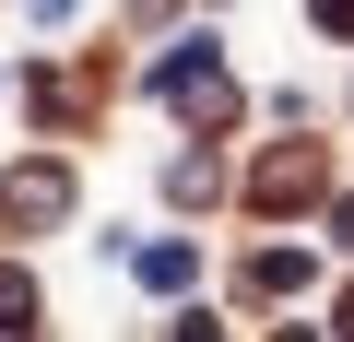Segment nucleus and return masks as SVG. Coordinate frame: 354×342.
Masks as SVG:
<instances>
[{
  "instance_id": "nucleus-1",
  "label": "nucleus",
  "mask_w": 354,
  "mask_h": 342,
  "mask_svg": "<svg viewBox=\"0 0 354 342\" xmlns=\"http://www.w3.org/2000/svg\"><path fill=\"white\" fill-rule=\"evenodd\" d=\"M319 189H330V153H319L307 130H283V142L248 165V201H260V213H307Z\"/></svg>"
},
{
  "instance_id": "nucleus-2",
  "label": "nucleus",
  "mask_w": 354,
  "mask_h": 342,
  "mask_svg": "<svg viewBox=\"0 0 354 342\" xmlns=\"http://www.w3.org/2000/svg\"><path fill=\"white\" fill-rule=\"evenodd\" d=\"M153 95H165V106H189V118H225V106H236V83H225L213 48H177V59L153 71Z\"/></svg>"
},
{
  "instance_id": "nucleus-3",
  "label": "nucleus",
  "mask_w": 354,
  "mask_h": 342,
  "mask_svg": "<svg viewBox=\"0 0 354 342\" xmlns=\"http://www.w3.org/2000/svg\"><path fill=\"white\" fill-rule=\"evenodd\" d=\"M0 201H12V225H24V213L59 225V213H71V165H12V178H0Z\"/></svg>"
},
{
  "instance_id": "nucleus-4",
  "label": "nucleus",
  "mask_w": 354,
  "mask_h": 342,
  "mask_svg": "<svg viewBox=\"0 0 354 342\" xmlns=\"http://www.w3.org/2000/svg\"><path fill=\"white\" fill-rule=\"evenodd\" d=\"M189 272H201L189 236H153V248H142V283H153V295H189Z\"/></svg>"
},
{
  "instance_id": "nucleus-5",
  "label": "nucleus",
  "mask_w": 354,
  "mask_h": 342,
  "mask_svg": "<svg viewBox=\"0 0 354 342\" xmlns=\"http://www.w3.org/2000/svg\"><path fill=\"white\" fill-rule=\"evenodd\" d=\"M295 283H307V248H260L248 260V295H295Z\"/></svg>"
},
{
  "instance_id": "nucleus-6",
  "label": "nucleus",
  "mask_w": 354,
  "mask_h": 342,
  "mask_svg": "<svg viewBox=\"0 0 354 342\" xmlns=\"http://www.w3.org/2000/svg\"><path fill=\"white\" fill-rule=\"evenodd\" d=\"M24 106H36V118H83V83H71V71H36Z\"/></svg>"
},
{
  "instance_id": "nucleus-7",
  "label": "nucleus",
  "mask_w": 354,
  "mask_h": 342,
  "mask_svg": "<svg viewBox=\"0 0 354 342\" xmlns=\"http://www.w3.org/2000/svg\"><path fill=\"white\" fill-rule=\"evenodd\" d=\"M0 330H36V272L0 260Z\"/></svg>"
},
{
  "instance_id": "nucleus-8",
  "label": "nucleus",
  "mask_w": 354,
  "mask_h": 342,
  "mask_svg": "<svg viewBox=\"0 0 354 342\" xmlns=\"http://www.w3.org/2000/svg\"><path fill=\"white\" fill-rule=\"evenodd\" d=\"M165 189H177V201H213V189H225V165H213V153H177V178H165Z\"/></svg>"
},
{
  "instance_id": "nucleus-9",
  "label": "nucleus",
  "mask_w": 354,
  "mask_h": 342,
  "mask_svg": "<svg viewBox=\"0 0 354 342\" xmlns=\"http://www.w3.org/2000/svg\"><path fill=\"white\" fill-rule=\"evenodd\" d=\"M307 12H319V24H330V36H354V0H307Z\"/></svg>"
},
{
  "instance_id": "nucleus-10",
  "label": "nucleus",
  "mask_w": 354,
  "mask_h": 342,
  "mask_svg": "<svg viewBox=\"0 0 354 342\" xmlns=\"http://www.w3.org/2000/svg\"><path fill=\"white\" fill-rule=\"evenodd\" d=\"M330 236H342V248H354V201H342V213H330Z\"/></svg>"
},
{
  "instance_id": "nucleus-11",
  "label": "nucleus",
  "mask_w": 354,
  "mask_h": 342,
  "mask_svg": "<svg viewBox=\"0 0 354 342\" xmlns=\"http://www.w3.org/2000/svg\"><path fill=\"white\" fill-rule=\"evenodd\" d=\"M342 330H354V295H342Z\"/></svg>"
}]
</instances>
